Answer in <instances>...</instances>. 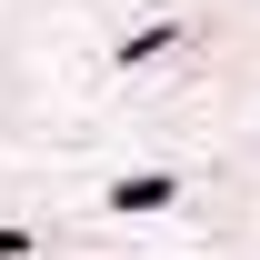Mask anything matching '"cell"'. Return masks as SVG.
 Instances as JSON below:
<instances>
[{"instance_id": "obj_1", "label": "cell", "mask_w": 260, "mask_h": 260, "mask_svg": "<svg viewBox=\"0 0 260 260\" xmlns=\"http://www.w3.org/2000/svg\"><path fill=\"white\" fill-rule=\"evenodd\" d=\"M170 190H180V180H170V170H150V180H120V190H110V210H160Z\"/></svg>"}, {"instance_id": "obj_2", "label": "cell", "mask_w": 260, "mask_h": 260, "mask_svg": "<svg viewBox=\"0 0 260 260\" xmlns=\"http://www.w3.org/2000/svg\"><path fill=\"white\" fill-rule=\"evenodd\" d=\"M20 250H30V240H20V230H0V260H20Z\"/></svg>"}]
</instances>
